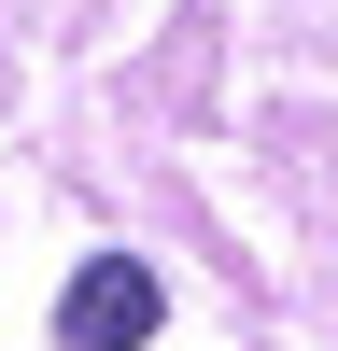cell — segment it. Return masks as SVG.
<instances>
[{
    "instance_id": "obj_1",
    "label": "cell",
    "mask_w": 338,
    "mask_h": 351,
    "mask_svg": "<svg viewBox=\"0 0 338 351\" xmlns=\"http://www.w3.org/2000/svg\"><path fill=\"white\" fill-rule=\"evenodd\" d=\"M155 324H169V295H155L141 253H99V267H71V295H56V337L71 351H141Z\"/></svg>"
}]
</instances>
